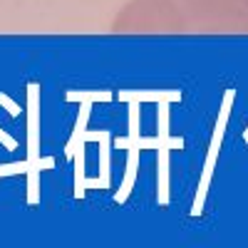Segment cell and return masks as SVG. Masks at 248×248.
Segmentation results:
<instances>
[{
    "instance_id": "obj_2",
    "label": "cell",
    "mask_w": 248,
    "mask_h": 248,
    "mask_svg": "<svg viewBox=\"0 0 248 248\" xmlns=\"http://www.w3.org/2000/svg\"><path fill=\"white\" fill-rule=\"evenodd\" d=\"M191 32L248 35V0H181Z\"/></svg>"
},
{
    "instance_id": "obj_1",
    "label": "cell",
    "mask_w": 248,
    "mask_h": 248,
    "mask_svg": "<svg viewBox=\"0 0 248 248\" xmlns=\"http://www.w3.org/2000/svg\"><path fill=\"white\" fill-rule=\"evenodd\" d=\"M117 35H179L191 32L181 0H129L112 20Z\"/></svg>"
}]
</instances>
